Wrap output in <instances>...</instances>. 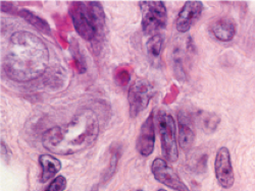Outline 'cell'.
<instances>
[{
	"mask_svg": "<svg viewBox=\"0 0 255 191\" xmlns=\"http://www.w3.org/2000/svg\"><path fill=\"white\" fill-rule=\"evenodd\" d=\"M49 60V50L43 40L31 32L17 31L10 37L2 68L11 80L28 82L46 72Z\"/></svg>",
	"mask_w": 255,
	"mask_h": 191,
	"instance_id": "1",
	"label": "cell"
},
{
	"mask_svg": "<svg viewBox=\"0 0 255 191\" xmlns=\"http://www.w3.org/2000/svg\"><path fill=\"white\" fill-rule=\"evenodd\" d=\"M99 130L96 114L85 109L68 123L47 129L42 135V144L52 154L71 156L91 147L98 138Z\"/></svg>",
	"mask_w": 255,
	"mask_h": 191,
	"instance_id": "2",
	"label": "cell"
},
{
	"mask_svg": "<svg viewBox=\"0 0 255 191\" xmlns=\"http://www.w3.org/2000/svg\"><path fill=\"white\" fill-rule=\"evenodd\" d=\"M70 15L77 33L88 42L100 43L105 31V14L97 1H75L70 5Z\"/></svg>",
	"mask_w": 255,
	"mask_h": 191,
	"instance_id": "3",
	"label": "cell"
},
{
	"mask_svg": "<svg viewBox=\"0 0 255 191\" xmlns=\"http://www.w3.org/2000/svg\"><path fill=\"white\" fill-rule=\"evenodd\" d=\"M157 124L161 140V151L166 161L175 163L179 158L177 144L176 122L171 114L160 110L157 114Z\"/></svg>",
	"mask_w": 255,
	"mask_h": 191,
	"instance_id": "4",
	"label": "cell"
},
{
	"mask_svg": "<svg viewBox=\"0 0 255 191\" xmlns=\"http://www.w3.org/2000/svg\"><path fill=\"white\" fill-rule=\"evenodd\" d=\"M142 30L145 35L154 36L156 33L166 27L167 13L163 1H141Z\"/></svg>",
	"mask_w": 255,
	"mask_h": 191,
	"instance_id": "5",
	"label": "cell"
},
{
	"mask_svg": "<svg viewBox=\"0 0 255 191\" xmlns=\"http://www.w3.org/2000/svg\"><path fill=\"white\" fill-rule=\"evenodd\" d=\"M152 96V87L148 80L137 79L131 84L129 94H128L131 118H136L148 107Z\"/></svg>",
	"mask_w": 255,
	"mask_h": 191,
	"instance_id": "6",
	"label": "cell"
},
{
	"mask_svg": "<svg viewBox=\"0 0 255 191\" xmlns=\"http://www.w3.org/2000/svg\"><path fill=\"white\" fill-rule=\"evenodd\" d=\"M152 174L159 183L176 191H191L178 173L163 159L156 158L151 164Z\"/></svg>",
	"mask_w": 255,
	"mask_h": 191,
	"instance_id": "7",
	"label": "cell"
},
{
	"mask_svg": "<svg viewBox=\"0 0 255 191\" xmlns=\"http://www.w3.org/2000/svg\"><path fill=\"white\" fill-rule=\"evenodd\" d=\"M216 177L224 189H230L235 183V176L231 161V154L227 147L223 146L217 153L215 161Z\"/></svg>",
	"mask_w": 255,
	"mask_h": 191,
	"instance_id": "8",
	"label": "cell"
},
{
	"mask_svg": "<svg viewBox=\"0 0 255 191\" xmlns=\"http://www.w3.org/2000/svg\"><path fill=\"white\" fill-rule=\"evenodd\" d=\"M155 144V125L154 112L152 111L143 122L140 133L137 138L136 147L142 157H149L154 150Z\"/></svg>",
	"mask_w": 255,
	"mask_h": 191,
	"instance_id": "9",
	"label": "cell"
},
{
	"mask_svg": "<svg viewBox=\"0 0 255 191\" xmlns=\"http://www.w3.org/2000/svg\"><path fill=\"white\" fill-rule=\"evenodd\" d=\"M202 10L203 3L201 1H195V0L186 1L177 17V30L180 33H187L199 19Z\"/></svg>",
	"mask_w": 255,
	"mask_h": 191,
	"instance_id": "10",
	"label": "cell"
},
{
	"mask_svg": "<svg viewBox=\"0 0 255 191\" xmlns=\"http://www.w3.org/2000/svg\"><path fill=\"white\" fill-rule=\"evenodd\" d=\"M179 144L184 152H188L193 146L196 137L195 119L186 111L178 113Z\"/></svg>",
	"mask_w": 255,
	"mask_h": 191,
	"instance_id": "11",
	"label": "cell"
},
{
	"mask_svg": "<svg viewBox=\"0 0 255 191\" xmlns=\"http://www.w3.org/2000/svg\"><path fill=\"white\" fill-rule=\"evenodd\" d=\"M209 32L221 42H230L236 35V25L231 18L221 17L211 22Z\"/></svg>",
	"mask_w": 255,
	"mask_h": 191,
	"instance_id": "12",
	"label": "cell"
},
{
	"mask_svg": "<svg viewBox=\"0 0 255 191\" xmlns=\"http://www.w3.org/2000/svg\"><path fill=\"white\" fill-rule=\"evenodd\" d=\"M39 164L42 169L40 176L41 183H46L47 181H49L61 169L60 161L52 157L51 155H41L39 157Z\"/></svg>",
	"mask_w": 255,
	"mask_h": 191,
	"instance_id": "13",
	"label": "cell"
},
{
	"mask_svg": "<svg viewBox=\"0 0 255 191\" xmlns=\"http://www.w3.org/2000/svg\"><path fill=\"white\" fill-rule=\"evenodd\" d=\"M194 119L196 120L202 131L206 134L214 133L221 122V118L217 114L205 111H199Z\"/></svg>",
	"mask_w": 255,
	"mask_h": 191,
	"instance_id": "14",
	"label": "cell"
},
{
	"mask_svg": "<svg viewBox=\"0 0 255 191\" xmlns=\"http://www.w3.org/2000/svg\"><path fill=\"white\" fill-rule=\"evenodd\" d=\"M17 14L19 16H22L24 19H26L27 22L33 26L34 28H36L38 31H40L41 33H43L45 35H50L51 34V29L49 24L46 22L45 19L39 17L38 15H36L35 13H33L32 11L26 9V8H22L17 11Z\"/></svg>",
	"mask_w": 255,
	"mask_h": 191,
	"instance_id": "15",
	"label": "cell"
},
{
	"mask_svg": "<svg viewBox=\"0 0 255 191\" xmlns=\"http://www.w3.org/2000/svg\"><path fill=\"white\" fill-rule=\"evenodd\" d=\"M162 44H163V40L160 35L151 36L149 40L147 41V45H146L147 53L151 62L158 63L160 61Z\"/></svg>",
	"mask_w": 255,
	"mask_h": 191,
	"instance_id": "16",
	"label": "cell"
},
{
	"mask_svg": "<svg viewBox=\"0 0 255 191\" xmlns=\"http://www.w3.org/2000/svg\"><path fill=\"white\" fill-rule=\"evenodd\" d=\"M132 72H133V68L130 65H128V64L120 65L119 67H117L115 69V72H114V77H115L116 83L119 87L128 86L131 80Z\"/></svg>",
	"mask_w": 255,
	"mask_h": 191,
	"instance_id": "17",
	"label": "cell"
},
{
	"mask_svg": "<svg viewBox=\"0 0 255 191\" xmlns=\"http://www.w3.org/2000/svg\"><path fill=\"white\" fill-rule=\"evenodd\" d=\"M173 69L176 77L179 80H184L187 77L183 63V54L180 47H176V49L173 51Z\"/></svg>",
	"mask_w": 255,
	"mask_h": 191,
	"instance_id": "18",
	"label": "cell"
},
{
	"mask_svg": "<svg viewBox=\"0 0 255 191\" xmlns=\"http://www.w3.org/2000/svg\"><path fill=\"white\" fill-rule=\"evenodd\" d=\"M120 151L121 150L118 146H116L115 148H112V158H111V161H110V167H109L108 172H106V174L104 175V181L109 180L115 174L118 163H119V159L121 157V152Z\"/></svg>",
	"mask_w": 255,
	"mask_h": 191,
	"instance_id": "19",
	"label": "cell"
},
{
	"mask_svg": "<svg viewBox=\"0 0 255 191\" xmlns=\"http://www.w3.org/2000/svg\"><path fill=\"white\" fill-rule=\"evenodd\" d=\"M67 179L61 175L55 177L44 191H63L67 187Z\"/></svg>",
	"mask_w": 255,
	"mask_h": 191,
	"instance_id": "20",
	"label": "cell"
},
{
	"mask_svg": "<svg viewBox=\"0 0 255 191\" xmlns=\"http://www.w3.org/2000/svg\"><path fill=\"white\" fill-rule=\"evenodd\" d=\"M178 94H179V89L177 88V86H175V84H173L172 88H171V94L166 96V98L164 99V103L168 104V103L174 102V100L177 98Z\"/></svg>",
	"mask_w": 255,
	"mask_h": 191,
	"instance_id": "21",
	"label": "cell"
},
{
	"mask_svg": "<svg viewBox=\"0 0 255 191\" xmlns=\"http://www.w3.org/2000/svg\"><path fill=\"white\" fill-rule=\"evenodd\" d=\"M157 191H167V190H165V189H158Z\"/></svg>",
	"mask_w": 255,
	"mask_h": 191,
	"instance_id": "22",
	"label": "cell"
},
{
	"mask_svg": "<svg viewBox=\"0 0 255 191\" xmlns=\"http://www.w3.org/2000/svg\"><path fill=\"white\" fill-rule=\"evenodd\" d=\"M138 191H141V190H138Z\"/></svg>",
	"mask_w": 255,
	"mask_h": 191,
	"instance_id": "23",
	"label": "cell"
}]
</instances>
